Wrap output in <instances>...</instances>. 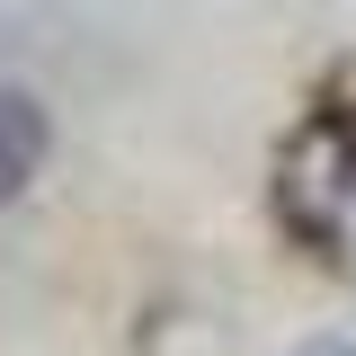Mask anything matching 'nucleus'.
I'll return each mask as SVG.
<instances>
[{
    "mask_svg": "<svg viewBox=\"0 0 356 356\" xmlns=\"http://www.w3.org/2000/svg\"><path fill=\"white\" fill-rule=\"evenodd\" d=\"M44 152H54V116L36 89H0V205H18L36 187Z\"/></svg>",
    "mask_w": 356,
    "mask_h": 356,
    "instance_id": "nucleus-1",
    "label": "nucleus"
},
{
    "mask_svg": "<svg viewBox=\"0 0 356 356\" xmlns=\"http://www.w3.org/2000/svg\"><path fill=\"white\" fill-rule=\"evenodd\" d=\"M294 356H356V339H321V348H294Z\"/></svg>",
    "mask_w": 356,
    "mask_h": 356,
    "instance_id": "nucleus-2",
    "label": "nucleus"
}]
</instances>
